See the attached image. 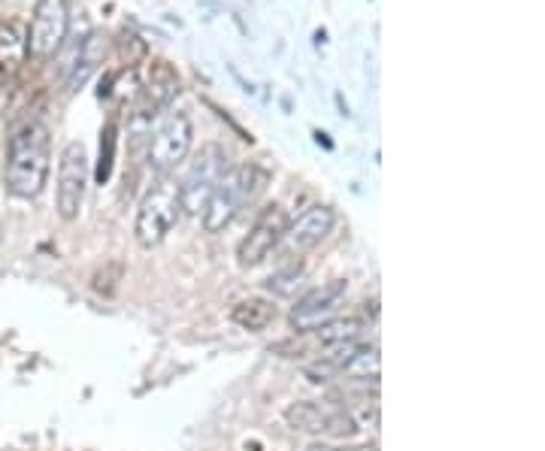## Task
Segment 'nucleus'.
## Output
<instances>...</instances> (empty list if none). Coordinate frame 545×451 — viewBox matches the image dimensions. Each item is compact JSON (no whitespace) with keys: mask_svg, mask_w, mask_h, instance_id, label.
<instances>
[{"mask_svg":"<svg viewBox=\"0 0 545 451\" xmlns=\"http://www.w3.org/2000/svg\"><path fill=\"white\" fill-rule=\"evenodd\" d=\"M49 170H52L49 125L31 119L22 128H16L7 143V164H4L7 191L19 200H37L49 182Z\"/></svg>","mask_w":545,"mask_h":451,"instance_id":"nucleus-1","label":"nucleus"},{"mask_svg":"<svg viewBox=\"0 0 545 451\" xmlns=\"http://www.w3.org/2000/svg\"><path fill=\"white\" fill-rule=\"evenodd\" d=\"M267 185V173L255 164H237L228 167V173L222 176V182L215 185L206 209H203V231L206 234H222L225 228H231L234 218L264 191Z\"/></svg>","mask_w":545,"mask_h":451,"instance_id":"nucleus-2","label":"nucleus"},{"mask_svg":"<svg viewBox=\"0 0 545 451\" xmlns=\"http://www.w3.org/2000/svg\"><path fill=\"white\" fill-rule=\"evenodd\" d=\"M182 218V200H179V185L161 179L155 182L140 206H137V221H134V237L140 249H158L179 224Z\"/></svg>","mask_w":545,"mask_h":451,"instance_id":"nucleus-3","label":"nucleus"},{"mask_svg":"<svg viewBox=\"0 0 545 451\" xmlns=\"http://www.w3.org/2000/svg\"><path fill=\"white\" fill-rule=\"evenodd\" d=\"M228 167H231V158L218 143L200 146V152L194 155V161H191V167H188V173H185V179L179 185V200H182L185 215H194V218L203 215L215 185L222 182Z\"/></svg>","mask_w":545,"mask_h":451,"instance_id":"nucleus-4","label":"nucleus"},{"mask_svg":"<svg viewBox=\"0 0 545 451\" xmlns=\"http://www.w3.org/2000/svg\"><path fill=\"white\" fill-rule=\"evenodd\" d=\"M191 146H194L191 116L185 109H170L149 140V170L164 179L191 155Z\"/></svg>","mask_w":545,"mask_h":451,"instance_id":"nucleus-5","label":"nucleus"},{"mask_svg":"<svg viewBox=\"0 0 545 451\" xmlns=\"http://www.w3.org/2000/svg\"><path fill=\"white\" fill-rule=\"evenodd\" d=\"M285 421L309 436H340L349 439L361 430V424L352 418L349 409L340 403H312V400H297L285 409Z\"/></svg>","mask_w":545,"mask_h":451,"instance_id":"nucleus-6","label":"nucleus"},{"mask_svg":"<svg viewBox=\"0 0 545 451\" xmlns=\"http://www.w3.org/2000/svg\"><path fill=\"white\" fill-rule=\"evenodd\" d=\"M70 34V10L67 0H37L31 13V28H28V58H52L61 52Z\"/></svg>","mask_w":545,"mask_h":451,"instance_id":"nucleus-7","label":"nucleus"},{"mask_svg":"<svg viewBox=\"0 0 545 451\" xmlns=\"http://www.w3.org/2000/svg\"><path fill=\"white\" fill-rule=\"evenodd\" d=\"M91 167H88V152L82 143H67L58 161V191H55V209L64 221H73L85 203Z\"/></svg>","mask_w":545,"mask_h":451,"instance_id":"nucleus-8","label":"nucleus"},{"mask_svg":"<svg viewBox=\"0 0 545 451\" xmlns=\"http://www.w3.org/2000/svg\"><path fill=\"white\" fill-rule=\"evenodd\" d=\"M288 224H291V218H288V212H285L279 203L267 206V209L255 218L252 231L243 237V243H240V249H237V264H240L243 270H252V267L264 264V261L282 246Z\"/></svg>","mask_w":545,"mask_h":451,"instance_id":"nucleus-9","label":"nucleus"},{"mask_svg":"<svg viewBox=\"0 0 545 451\" xmlns=\"http://www.w3.org/2000/svg\"><path fill=\"white\" fill-rule=\"evenodd\" d=\"M343 297H346V282H343V279L324 282V285L306 291V294L291 306V315H288L291 330H297V333H312V330H318L324 321H331V315L337 312V306L343 303Z\"/></svg>","mask_w":545,"mask_h":451,"instance_id":"nucleus-10","label":"nucleus"},{"mask_svg":"<svg viewBox=\"0 0 545 451\" xmlns=\"http://www.w3.org/2000/svg\"><path fill=\"white\" fill-rule=\"evenodd\" d=\"M334 224H337V212L331 206H324V203H315V206L303 209L288 224L282 243H288V252H297V255L300 252H309V249L321 246L327 237H331Z\"/></svg>","mask_w":545,"mask_h":451,"instance_id":"nucleus-11","label":"nucleus"},{"mask_svg":"<svg viewBox=\"0 0 545 451\" xmlns=\"http://www.w3.org/2000/svg\"><path fill=\"white\" fill-rule=\"evenodd\" d=\"M176 94H179V73L167 61H152L149 79L137 91V116L152 122L161 109H167L173 103Z\"/></svg>","mask_w":545,"mask_h":451,"instance_id":"nucleus-12","label":"nucleus"},{"mask_svg":"<svg viewBox=\"0 0 545 451\" xmlns=\"http://www.w3.org/2000/svg\"><path fill=\"white\" fill-rule=\"evenodd\" d=\"M106 49H109V43H106L103 34H88L85 40H79V46H76V52H73V58H70V64H67L70 91H79V88L97 73V67H100L103 58H106Z\"/></svg>","mask_w":545,"mask_h":451,"instance_id":"nucleus-13","label":"nucleus"},{"mask_svg":"<svg viewBox=\"0 0 545 451\" xmlns=\"http://www.w3.org/2000/svg\"><path fill=\"white\" fill-rule=\"evenodd\" d=\"M28 61V37L16 22L0 25V70L19 76Z\"/></svg>","mask_w":545,"mask_h":451,"instance_id":"nucleus-14","label":"nucleus"},{"mask_svg":"<svg viewBox=\"0 0 545 451\" xmlns=\"http://www.w3.org/2000/svg\"><path fill=\"white\" fill-rule=\"evenodd\" d=\"M364 321L361 318H331V321H324L315 333V340L321 349H337V346H346V343H358L361 340V333H364Z\"/></svg>","mask_w":545,"mask_h":451,"instance_id":"nucleus-15","label":"nucleus"},{"mask_svg":"<svg viewBox=\"0 0 545 451\" xmlns=\"http://www.w3.org/2000/svg\"><path fill=\"white\" fill-rule=\"evenodd\" d=\"M231 318H234V324H240L243 330L261 333V330H267L270 321L276 318V306H273L270 300H264V297H249V300H243V303L234 306Z\"/></svg>","mask_w":545,"mask_h":451,"instance_id":"nucleus-16","label":"nucleus"},{"mask_svg":"<svg viewBox=\"0 0 545 451\" xmlns=\"http://www.w3.org/2000/svg\"><path fill=\"white\" fill-rule=\"evenodd\" d=\"M113 164H116V125L109 122L100 134V158H97V170L94 179L103 185L109 176H113Z\"/></svg>","mask_w":545,"mask_h":451,"instance_id":"nucleus-17","label":"nucleus"},{"mask_svg":"<svg viewBox=\"0 0 545 451\" xmlns=\"http://www.w3.org/2000/svg\"><path fill=\"white\" fill-rule=\"evenodd\" d=\"M303 267H288V270H282V273H276V276H270L267 279V291L270 294H276V297H294L297 294V288L303 285Z\"/></svg>","mask_w":545,"mask_h":451,"instance_id":"nucleus-18","label":"nucleus"},{"mask_svg":"<svg viewBox=\"0 0 545 451\" xmlns=\"http://www.w3.org/2000/svg\"><path fill=\"white\" fill-rule=\"evenodd\" d=\"M303 373H306V379H309L312 385H324V382H331V379H337V376H340V373H337V367H334L331 361H327V358H324V361H318V364H309Z\"/></svg>","mask_w":545,"mask_h":451,"instance_id":"nucleus-19","label":"nucleus"},{"mask_svg":"<svg viewBox=\"0 0 545 451\" xmlns=\"http://www.w3.org/2000/svg\"><path fill=\"white\" fill-rule=\"evenodd\" d=\"M331 451H376V445H343V448H331Z\"/></svg>","mask_w":545,"mask_h":451,"instance_id":"nucleus-20","label":"nucleus"},{"mask_svg":"<svg viewBox=\"0 0 545 451\" xmlns=\"http://www.w3.org/2000/svg\"><path fill=\"white\" fill-rule=\"evenodd\" d=\"M306 451H331L327 445H312V448H306Z\"/></svg>","mask_w":545,"mask_h":451,"instance_id":"nucleus-21","label":"nucleus"},{"mask_svg":"<svg viewBox=\"0 0 545 451\" xmlns=\"http://www.w3.org/2000/svg\"><path fill=\"white\" fill-rule=\"evenodd\" d=\"M0 243H4V224H0Z\"/></svg>","mask_w":545,"mask_h":451,"instance_id":"nucleus-22","label":"nucleus"}]
</instances>
